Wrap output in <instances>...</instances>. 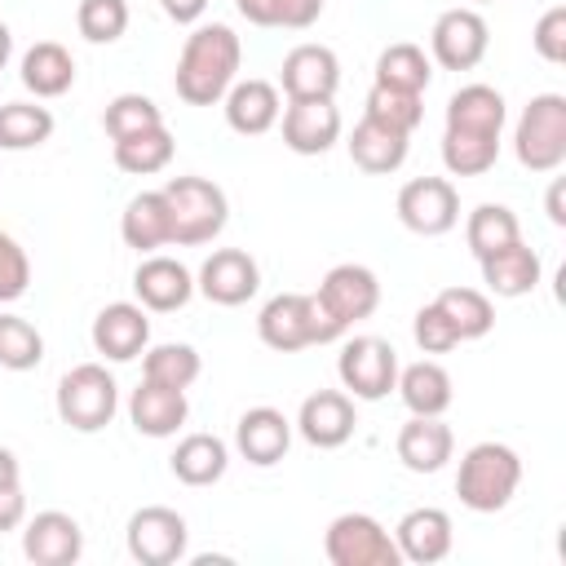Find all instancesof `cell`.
Instances as JSON below:
<instances>
[{"instance_id": "1", "label": "cell", "mask_w": 566, "mask_h": 566, "mask_svg": "<svg viewBox=\"0 0 566 566\" xmlns=\"http://www.w3.org/2000/svg\"><path fill=\"white\" fill-rule=\"evenodd\" d=\"M239 62H243L239 35L226 22H199L181 44L172 88L186 106H217L239 80Z\"/></svg>"}, {"instance_id": "2", "label": "cell", "mask_w": 566, "mask_h": 566, "mask_svg": "<svg viewBox=\"0 0 566 566\" xmlns=\"http://www.w3.org/2000/svg\"><path fill=\"white\" fill-rule=\"evenodd\" d=\"M256 336L274 354H296L310 345H332L345 336V327L323 310L314 292H279L256 314Z\"/></svg>"}, {"instance_id": "3", "label": "cell", "mask_w": 566, "mask_h": 566, "mask_svg": "<svg viewBox=\"0 0 566 566\" xmlns=\"http://www.w3.org/2000/svg\"><path fill=\"white\" fill-rule=\"evenodd\" d=\"M522 486V455L509 442H478L460 455L455 495L473 513H500Z\"/></svg>"}, {"instance_id": "4", "label": "cell", "mask_w": 566, "mask_h": 566, "mask_svg": "<svg viewBox=\"0 0 566 566\" xmlns=\"http://www.w3.org/2000/svg\"><path fill=\"white\" fill-rule=\"evenodd\" d=\"M164 199L172 212V243L177 248L212 243L230 221V199L208 177H172L164 186Z\"/></svg>"}, {"instance_id": "5", "label": "cell", "mask_w": 566, "mask_h": 566, "mask_svg": "<svg viewBox=\"0 0 566 566\" xmlns=\"http://www.w3.org/2000/svg\"><path fill=\"white\" fill-rule=\"evenodd\" d=\"M513 155L526 172H557L566 164V97L535 93L513 128Z\"/></svg>"}, {"instance_id": "6", "label": "cell", "mask_w": 566, "mask_h": 566, "mask_svg": "<svg viewBox=\"0 0 566 566\" xmlns=\"http://www.w3.org/2000/svg\"><path fill=\"white\" fill-rule=\"evenodd\" d=\"M53 407H57V420L75 433H97L115 420L119 411V385L115 376L102 367V363H80L71 367L62 380H57V394H53Z\"/></svg>"}, {"instance_id": "7", "label": "cell", "mask_w": 566, "mask_h": 566, "mask_svg": "<svg viewBox=\"0 0 566 566\" xmlns=\"http://www.w3.org/2000/svg\"><path fill=\"white\" fill-rule=\"evenodd\" d=\"M323 553L332 566H402L394 535L371 513H340L323 535Z\"/></svg>"}, {"instance_id": "8", "label": "cell", "mask_w": 566, "mask_h": 566, "mask_svg": "<svg viewBox=\"0 0 566 566\" xmlns=\"http://www.w3.org/2000/svg\"><path fill=\"white\" fill-rule=\"evenodd\" d=\"M336 376H340V385H345L349 398L380 402V398H389V389L398 380V354L380 336H354V340L340 345Z\"/></svg>"}, {"instance_id": "9", "label": "cell", "mask_w": 566, "mask_h": 566, "mask_svg": "<svg viewBox=\"0 0 566 566\" xmlns=\"http://www.w3.org/2000/svg\"><path fill=\"white\" fill-rule=\"evenodd\" d=\"M124 544H128V557L142 562V566H172L186 557V544H190V526L177 509L168 504H146L128 517L124 526Z\"/></svg>"}, {"instance_id": "10", "label": "cell", "mask_w": 566, "mask_h": 566, "mask_svg": "<svg viewBox=\"0 0 566 566\" xmlns=\"http://www.w3.org/2000/svg\"><path fill=\"white\" fill-rule=\"evenodd\" d=\"M491 49V27L478 9L460 4L438 13L433 31H429V62H438L442 71H473Z\"/></svg>"}, {"instance_id": "11", "label": "cell", "mask_w": 566, "mask_h": 566, "mask_svg": "<svg viewBox=\"0 0 566 566\" xmlns=\"http://www.w3.org/2000/svg\"><path fill=\"white\" fill-rule=\"evenodd\" d=\"M394 208H398V221L420 239H438L460 221V195L447 177H411L398 190Z\"/></svg>"}, {"instance_id": "12", "label": "cell", "mask_w": 566, "mask_h": 566, "mask_svg": "<svg viewBox=\"0 0 566 566\" xmlns=\"http://www.w3.org/2000/svg\"><path fill=\"white\" fill-rule=\"evenodd\" d=\"M314 296H318L323 310L349 332L354 323H363V318L376 314V305H380V279H376L371 265L340 261V265H332V270L323 274V283H318Z\"/></svg>"}, {"instance_id": "13", "label": "cell", "mask_w": 566, "mask_h": 566, "mask_svg": "<svg viewBox=\"0 0 566 566\" xmlns=\"http://www.w3.org/2000/svg\"><path fill=\"white\" fill-rule=\"evenodd\" d=\"M256 287H261V265L243 248H217L195 274V292H203L212 305H226V310L252 301Z\"/></svg>"}, {"instance_id": "14", "label": "cell", "mask_w": 566, "mask_h": 566, "mask_svg": "<svg viewBox=\"0 0 566 566\" xmlns=\"http://www.w3.org/2000/svg\"><path fill=\"white\" fill-rule=\"evenodd\" d=\"M22 553L35 566H75L84 557V531L71 513L44 509L22 522Z\"/></svg>"}, {"instance_id": "15", "label": "cell", "mask_w": 566, "mask_h": 566, "mask_svg": "<svg viewBox=\"0 0 566 566\" xmlns=\"http://www.w3.org/2000/svg\"><path fill=\"white\" fill-rule=\"evenodd\" d=\"M279 124H283V146L292 155H327L340 142V111L332 97L287 102Z\"/></svg>"}, {"instance_id": "16", "label": "cell", "mask_w": 566, "mask_h": 566, "mask_svg": "<svg viewBox=\"0 0 566 566\" xmlns=\"http://www.w3.org/2000/svg\"><path fill=\"white\" fill-rule=\"evenodd\" d=\"M93 349L106 363H133L150 345V318L137 301H111L93 318Z\"/></svg>"}, {"instance_id": "17", "label": "cell", "mask_w": 566, "mask_h": 566, "mask_svg": "<svg viewBox=\"0 0 566 566\" xmlns=\"http://www.w3.org/2000/svg\"><path fill=\"white\" fill-rule=\"evenodd\" d=\"M354 429H358V416H354V398L345 389H318L296 411V433L318 451L345 447L354 438Z\"/></svg>"}, {"instance_id": "18", "label": "cell", "mask_w": 566, "mask_h": 566, "mask_svg": "<svg viewBox=\"0 0 566 566\" xmlns=\"http://www.w3.org/2000/svg\"><path fill=\"white\" fill-rule=\"evenodd\" d=\"M279 84H283V97L287 102L336 97V88H340V57L327 44H296L283 57Z\"/></svg>"}, {"instance_id": "19", "label": "cell", "mask_w": 566, "mask_h": 566, "mask_svg": "<svg viewBox=\"0 0 566 566\" xmlns=\"http://www.w3.org/2000/svg\"><path fill=\"white\" fill-rule=\"evenodd\" d=\"M394 544H398V557L402 562H416V566L442 562L451 553V544H455L451 513L447 509H433V504H420V509L402 513L398 526H394Z\"/></svg>"}, {"instance_id": "20", "label": "cell", "mask_w": 566, "mask_h": 566, "mask_svg": "<svg viewBox=\"0 0 566 566\" xmlns=\"http://www.w3.org/2000/svg\"><path fill=\"white\" fill-rule=\"evenodd\" d=\"M133 292H137V305H142L146 314H172V310H181V305L195 296V274H190L177 256L150 252V256L133 270Z\"/></svg>"}, {"instance_id": "21", "label": "cell", "mask_w": 566, "mask_h": 566, "mask_svg": "<svg viewBox=\"0 0 566 566\" xmlns=\"http://www.w3.org/2000/svg\"><path fill=\"white\" fill-rule=\"evenodd\" d=\"M292 447V420L279 411V407H248L234 424V451L256 464V469H270L287 455Z\"/></svg>"}, {"instance_id": "22", "label": "cell", "mask_w": 566, "mask_h": 566, "mask_svg": "<svg viewBox=\"0 0 566 566\" xmlns=\"http://www.w3.org/2000/svg\"><path fill=\"white\" fill-rule=\"evenodd\" d=\"M221 111L239 137H261L279 124L283 102H279V88L270 80H234L230 93L221 97Z\"/></svg>"}, {"instance_id": "23", "label": "cell", "mask_w": 566, "mask_h": 566, "mask_svg": "<svg viewBox=\"0 0 566 566\" xmlns=\"http://www.w3.org/2000/svg\"><path fill=\"white\" fill-rule=\"evenodd\" d=\"M345 146H349L354 168H363V172H371V177H385V172H398V168L407 164L411 133H398V128H389V124L363 115V119L354 124V133H349Z\"/></svg>"}, {"instance_id": "24", "label": "cell", "mask_w": 566, "mask_h": 566, "mask_svg": "<svg viewBox=\"0 0 566 566\" xmlns=\"http://www.w3.org/2000/svg\"><path fill=\"white\" fill-rule=\"evenodd\" d=\"M190 416V402H186V389H168V385H155V380H142L128 398V420L142 438H172Z\"/></svg>"}, {"instance_id": "25", "label": "cell", "mask_w": 566, "mask_h": 566, "mask_svg": "<svg viewBox=\"0 0 566 566\" xmlns=\"http://www.w3.org/2000/svg\"><path fill=\"white\" fill-rule=\"evenodd\" d=\"M394 447H398L402 469H411V473H438L451 460V451H455V433H451V424L442 416H411L398 429V442Z\"/></svg>"}, {"instance_id": "26", "label": "cell", "mask_w": 566, "mask_h": 566, "mask_svg": "<svg viewBox=\"0 0 566 566\" xmlns=\"http://www.w3.org/2000/svg\"><path fill=\"white\" fill-rule=\"evenodd\" d=\"M119 239L142 256L172 243V212H168L164 190H142L128 199V208L119 217Z\"/></svg>"}, {"instance_id": "27", "label": "cell", "mask_w": 566, "mask_h": 566, "mask_svg": "<svg viewBox=\"0 0 566 566\" xmlns=\"http://www.w3.org/2000/svg\"><path fill=\"white\" fill-rule=\"evenodd\" d=\"M478 265H482L486 292H491V296H504V301L535 292V283H539V274H544L535 248H526L522 239L509 243V248H500V252H491V256H482Z\"/></svg>"}, {"instance_id": "28", "label": "cell", "mask_w": 566, "mask_h": 566, "mask_svg": "<svg viewBox=\"0 0 566 566\" xmlns=\"http://www.w3.org/2000/svg\"><path fill=\"white\" fill-rule=\"evenodd\" d=\"M168 469L186 486H212L230 469V447L217 433H186L177 442V451L168 455Z\"/></svg>"}, {"instance_id": "29", "label": "cell", "mask_w": 566, "mask_h": 566, "mask_svg": "<svg viewBox=\"0 0 566 566\" xmlns=\"http://www.w3.org/2000/svg\"><path fill=\"white\" fill-rule=\"evenodd\" d=\"M394 389H398V398H402V407L411 416H442L451 407V398H455L447 367L433 363V358H420V363L402 367L398 380H394Z\"/></svg>"}, {"instance_id": "30", "label": "cell", "mask_w": 566, "mask_h": 566, "mask_svg": "<svg viewBox=\"0 0 566 566\" xmlns=\"http://www.w3.org/2000/svg\"><path fill=\"white\" fill-rule=\"evenodd\" d=\"M18 75H22L27 93H35V97H62L75 84V57L57 40H35L22 53V71Z\"/></svg>"}, {"instance_id": "31", "label": "cell", "mask_w": 566, "mask_h": 566, "mask_svg": "<svg viewBox=\"0 0 566 566\" xmlns=\"http://www.w3.org/2000/svg\"><path fill=\"white\" fill-rule=\"evenodd\" d=\"M509 119L504 93L491 84H464L447 97V128H469V133H491L500 137Z\"/></svg>"}, {"instance_id": "32", "label": "cell", "mask_w": 566, "mask_h": 566, "mask_svg": "<svg viewBox=\"0 0 566 566\" xmlns=\"http://www.w3.org/2000/svg\"><path fill=\"white\" fill-rule=\"evenodd\" d=\"M172 133L159 124V128H146V133H133V137H119L111 142V155H115V168L128 172V177H150V172H164L172 164Z\"/></svg>"}, {"instance_id": "33", "label": "cell", "mask_w": 566, "mask_h": 566, "mask_svg": "<svg viewBox=\"0 0 566 566\" xmlns=\"http://www.w3.org/2000/svg\"><path fill=\"white\" fill-rule=\"evenodd\" d=\"M371 84L402 88V93H424V88L433 84V62H429V53H424L420 44L398 40V44L380 49V57H376V80H371Z\"/></svg>"}, {"instance_id": "34", "label": "cell", "mask_w": 566, "mask_h": 566, "mask_svg": "<svg viewBox=\"0 0 566 566\" xmlns=\"http://www.w3.org/2000/svg\"><path fill=\"white\" fill-rule=\"evenodd\" d=\"M500 159V137L469 133V128H442V164L451 177H482Z\"/></svg>"}, {"instance_id": "35", "label": "cell", "mask_w": 566, "mask_h": 566, "mask_svg": "<svg viewBox=\"0 0 566 566\" xmlns=\"http://www.w3.org/2000/svg\"><path fill=\"white\" fill-rule=\"evenodd\" d=\"M517 239H522L517 212L504 208V203H478L464 217V243H469V252L478 261L491 256V252H500V248H509V243H517Z\"/></svg>"}, {"instance_id": "36", "label": "cell", "mask_w": 566, "mask_h": 566, "mask_svg": "<svg viewBox=\"0 0 566 566\" xmlns=\"http://www.w3.org/2000/svg\"><path fill=\"white\" fill-rule=\"evenodd\" d=\"M203 371V358L195 345H181V340H164V345H150L142 349V380H155V385H168V389H190Z\"/></svg>"}, {"instance_id": "37", "label": "cell", "mask_w": 566, "mask_h": 566, "mask_svg": "<svg viewBox=\"0 0 566 566\" xmlns=\"http://www.w3.org/2000/svg\"><path fill=\"white\" fill-rule=\"evenodd\" d=\"M53 137V111L35 102L0 106V150H35Z\"/></svg>"}, {"instance_id": "38", "label": "cell", "mask_w": 566, "mask_h": 566, "mask_svg": "<svg viewBox=\"0 0 566 566\" xmlns=\"http://www.w3.org/2000/svg\"><path fill=\"white\" fill-rule=\"evenodd\" d=\"M433 301H438L442 314L455 323L460 340H482V336L495 327V305H491V296L478 292V287H442Z\"/></svg>"}, {"instance_id": "39", "label": "cell", "mask_w": 566, "mask_h": 566, "mask_svg": "<svg viewBox=\"0 0 566 566\" xmlns=\"http://www.w3.org/2000/svg\"><path fill=\"white\" fill-rule=\"evenodd\" d=\"M363 115H371V119H380V124H389L398 133H416L420 119H424V93H402V88L371 84Z\"/></svg>"}, {"instance_id": "40", "label": "cell", "mask_w": 566, "mask_h": 566, "mask_svg": "<svg viewBox=\"0 0 566 566\" xmlns=\"http://www.w3.org/2000/svg\"><path fill=\"white\" fill-rule=\"evenodd\" d=\"M159 124H164V115H159V106L146 93H119L102 111V128H106L111 142L133 137V133H146V128H159Z\"/></svg>"}, {"instance_id": "41", "label": "cell", "mask_w": 566, "mask_h": 566, "mask_svg": "<svg viewBox=\"0 0 566 566\" xmlns=\"http://www.w3.org/2000/svg\"><path fill=\"white\" fill-rule=\"evenodd\" d=\"M44 358V336L35 332V323L18 318V314H0V367L4 371H31Z\"/></svg>"}, {"instance_id": "42", "label": "cell", "mask_w": 566, "mask_h": 566, "mask_svg": "<svg viewBox=\"0 0 566 566\" xmlns=\"http://www.w3.org/2000/svg\"><path fill=\"white\" fill-rule=\"evenodd\" d=\"M75 27L88 44H115L128 31V0H80Z\"/></svg>"}, {"instance_id": "43", "label": "cell", "mask_w": 566, "mask_h": 566, "mask_svg": "<svg viewBox=\"0 0 566 566\" xmlns=\"http://www.w3.org/2000/svg\"><path fill=\"white\" fill-rule=\"evenodd\" d=\"M411 336H416V345H420L424 354H451V349L460 345V332H455V323L442 314L438 301H429V305L416 310V318H411Z\"/></svg>"}, {"instance_id": "44", "label": "cell", "mask_w": 566, "mask_h": 566, "mask_svg": "<svg viewBox=\"0 0 566 566\" xmlns=\"http://www.w3.org/2000/svg\"><path fill=\"white\" fill-rule=\"evenodd\" d=\"M27 287H31V261H27L22 243L9 230H0V305L27 296Z\"/></svg>"}, {"instance_id": "45", "label": "cell", "mask_w": 566, "mask_h": 566, "mask_svg": "<svg viewBox=\"0 0 566 566\" xmlns=\"http://www.w3.org/2000/svg\"><path fill=\"white\" fill-rule=\"evenodd\" d=\"M531 49L548 62V66H562L566 62V4H553L539 13L535 31H531Z\"/></svg>"}, {"instance_id": "46", "label": "cell", "mask_w": 566, "mask_h": 566, "mask_svg": "<svg viewBox=\"0 0 566 566\" xmlns=\"http://www.w3.org/2000/svg\"><path fill=\"white\" fill-rule=\"evenodd\" d=\"M323 18V0H270V27L305 31Z\"/></svg>"}, {"instance_id": "47", "label": "cell", "mask_w": 566, "mask_h": 566, "mask_svg": "<svg viewBox=\"0 0 566 566\" xmlns=\"http://www.w3.org/2000/svg\"><path fill=\"white\" fill-rule=\"evenodd\" d=\"M27 522V495H22V478L18 482H0V535L18 531Z\"/></svg>"}, {"instance_id": "48", "label": "cell", "mask_w": 566, "mask_h": 566, "mask_svg": "<svg viewBox=\"0 0 566 566\" xmlns=\"http://www.w3.org/2000/svg\"><path fill=\"white\" fill-rule=\"evenodd\" d=\"M159 9H164V18H172L177 27H195V22L203 18L208 0H159Z\"/></svg>"}, {"instance_id": "49", "label": "cell", "mask_w": 566, "mask_h": 566, "mask_svg": "<svg viewBox=\"0 0 566 566\" xmlns=\"http://www.w3.org/2000/svg\"><path fill=\"white\" fill-rule=\"evenodd\" d=\"M562 195H566V181L557 177V181L548 186V203H544V208H548V221H553V226H566V203H562Z\"/></svg>"}, {"instance_id": "50", "label": "cell", "mask_w": 566, "mask_h": 566, "mask_svg": "<svg viewBox=\"0 0 566 566\" xmlns=\"http://www.w3.org/2000/svg\"><path fill=\"white\" fill-rule=\"evenodd\" d=\"M234 9H239L252 27H270V0H234Z\"/></svg>"}, {"instance_id": "51", "label": "cell", "mask_w": 566, "mask_h": 566, "mask_svg": "<svg viewBox=\"0 0 566 566\" xmlns=\"http://www.w3.org/2000/svg\"><path fill=\"white\" fill-rule=\"evenodd\" d=\"M22 478V469H18V455L9 451V447H0V482H18Z\"/></svg>"}, {"instance_id": "52", "label": "cell", "mask_w": 566, "mask_h": 566, "mask_svg": "<svg viewBox=\"0 0 566 566\" xmlns=\"http://www.w3.org/2000/svg\"><path fill=\"white\" fill-rule=\"evenodd\" d=\"M9 53H13V31L0 22V71H4V62H9Z\"/></svg>"}, {"instance_id": "53", "label": "cell", "mask_w": 566, "mask_h": 566, "mask_svg": "<svg viewBox=\"0 0 566 566\" xmlns=\"http://www.w3.org/2000/svg\"><path fill=\"white\" fill-rule=\"evenodd\" d=\"M473 4H486V0H473Z\"/></svg>"}]
</instances>
